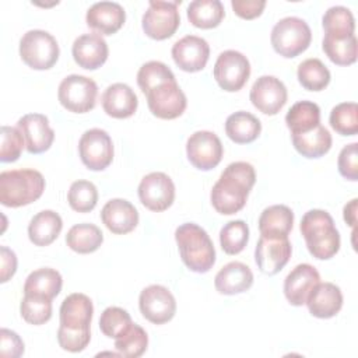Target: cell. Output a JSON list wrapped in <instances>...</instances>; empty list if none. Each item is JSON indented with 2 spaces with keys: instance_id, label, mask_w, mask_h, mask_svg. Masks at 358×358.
<instances>
[{
  "instance_id": "45",
  "label": "cell",
  "mask_w": 358,
  "mask_h": 358,
  "mask_svg": "<svg viewBox=\"0 0 358 358\" xmlns=\"http://www.w3.org/2000/svg\"><path fill=\"white\" fill-rule=\"evenodd\" d=\"M1 143H0V161L14 162L20 158L25 145L24 137L18 127L1 126Z\"/></svg>"
},
{
  "instance_id": "38",
  "label": "cell",
  "mask_w": 358,
  "mask_h": 358,
  "mask_svg": "<svg viewBox=\"0 0 358 358\" xmlns=\"http://www.w3.org/2000/svg\"><path fill=\"white\" fill-rule=\"evenodd\" d=\"M323 52L326 56L338 66H350L357 60V36L348 38H330L324 36L322 42Z\"/></svg>"
},
{
  "instance_id": "28",
  "label": "cell",
  "mask_w": 358,
  "mask_h": 358,
  "mask_svg": "<svg viewBox=\"0 0 358 358\" xmlns=\"http://www.w3.org/2000/svg\"><path fill=\"white\" fill-rule=\"evenodd\" d=\"M62 228V217L52 210H43L35 214L29 221L28 236L34 245L48 246L59 236Z\"/></svg>"
},
{
  "instance_id": "2",
  "label": "cell",
  "mask_w": 358,
  "mask_h": 358,
  "mask_svg": "<svg viewBox=\"0 0 358 358\" xmlns=\"http://www.w3.org/2000/svg\"><path fill=\"white\" fill-rule=\"evenodd\" d=\"M299 229L313 257L327 260L338 252L340 234L334 227L333 217L327 211L319 208L309 210L303 214Z\"/></svg>"
},
{
  "instance_id": "34",
  "label": "cell",
  "mask_w": 358,
  "mask_h": 358,
  "mask_svg": "<svg viewBox=\"0 0 358 358\" xmlns=\"http://www.w3.org/2000/svg\"><path fill=\"white\" fill-rule=\"evenodd\" d=\"M285 123L291 130V134L312 130L320 124V109L312 101H299L294 103L287 112Z\"/></svg>"
},
{
  "instance_id": "14",
  "label": "cell",
  "mask_w": 358,
  "mask_h": 358,
  "mask_svg": "<svg viewBox=\"0 0 358 358\" xmlns=\"http://www.w3.org/2000/svg\"><path fill=\"white\" fill-rule=\"evenodd\" d=\"M138 197L144 207L159 213L169 208L175 200V185L164 172L145 175L138 185Z\"/></svg>"
},
{
  "instance_id": "20",
  "label": "cell",
  "mask_w": 358,
  "mask_h": 358,
  "mask_svg": "<svg viewBox=\"0 0 358 358\" xmlns=\"http://www.w3.org/2000/svg\"><path fill=\"white\" fill-rule=\"evenodd\" d=\"M74 62L87 70L99 69L108 59V43L99 34H83L74 42L71 48Z\"/></svg>"
},
{
  "instance_id": "51",
  "label": "cell",
  "mask_w": 358,
  "mask_h": 358,
  "mask_svg": "<svg viewBox=\"0 0 358 358\" xmlns=\"http://www.w3.org/2000/svg\"><path fill=\"white\" fill-rule=\"evenodd\" d=\"M357 199H352L348 204L344 206V221L350 225L354 227L357 221Z\"/></svg>"
},
{
  "instance_id": "32",
  "label": "cell",
  "mask_w": 358,
  "mask_h": 358,
  "mask_svg": "<svg viewBox=\"0 0 358 358\" xmlns=\"http://www.w3.org/2000/svg\"><path fill=\"white\" fill-rule=\"evenodd\" d=\"M224 15L225 10L220 0H194L187 6V20L197 28H215Z\"/></svg>"
},
{
  "instance_id": "41",
  "label": "cell",
  "mask_w": 358,
  "mask_h": 358,
  "mask_svg": "<svg viewBox=\"0 0 358 358\" xmlns=\"http://www.w3.org/2000/svg\"><path fill=\"white\" fill-rule=\"evenodd\" d=\"M330 126L341 136H355L358 131V105L343 102L330 112Z\"/></svg>"
},
{
  "instance_id": "39",
  "label": "cell",
  "mask_w": 358,
  "mask_h": 358,
  "mask_svg": "<svg viewBox=\"0 0 358 358\" xmlns=\"http://www.w3.org/2000/svg\"><path fill=\"white\" fill-rule=\"evenodd\" d=\"M249 241V227L243 220L227 222L220 231V243L227 255L241 253Z\"/></svg>"
},
{
  "instance_id": "10",
  "label": "cell",
  "mask_w": 358,
  "mask_h": 358,
  "mask_svg": "<svg viewBox=\"0 0 358 358\" xmlns=\"http://www.w3.org/2000/svg\"><path fill=\"white\" fill-rule=\"evenodd\" d=\"M81 162L91 171H103L112 164L113 144L110 136L102 129H90L78 141Z\"/></svg>"
},
{
  "instance_id": "11",
  "label": "cell",
  "mask_w": 358,
  "mask_h": 358,
  "mask_svg": "<svg viewBox=\"0 0 358 358\" xmlns=\"http://www.w3.org/2000/svg\"><path fill=\"white\" fill-rule=\"evenodd\" d=\"M224 148L220 137L208 130H199L190 134L186 143V155L190 164L200 171L215 168L222 159Z\"/></svg>"
},
{
  "instance_id": "9",
  "label": "cell",
  "mask_w": 358,
  "mask_h": 358,
  "mask_svg": "<svg viewBox=\"0 0 358 358\" xmlns=\"http://www.w3.org/2000/svg\"><path fill=\"white\" fill-rule=\"evenodd\" d=\"M250 76L248 57L238 50H224L215 60L214 78L217 84L228 92L239 91Z\"/></svg>"
},
{
  "instance_id": "24",
  "label": "cell",
  "mask_w": 358,
  "mask_h": 358,
  "mask_svg": "<svg viewBox=\"0 0 358 358\" xmlns=\"http://www.w3.org/2000/svg\"><path fill=\"white\" fill-rule=\"evenodd\" d=\"M102 108L106 115L115 119H126L137 110L138 99L136 92L124 83H115L109 85L101 98Z\"/></svg>"
},
{
  "instance_id": "18",
  "label": "cell",
  "mask_w": 358,
  "mask_h": 358,
  "mask_svg": "<svg viewBox=\"0 0 358 358\" xmlns=\"http://www.w3.org/2000/svg\"><path fill=\"white\" fill-rule=\"evenodd\" d=\"M17 127L21 131L25 148L29 154H41L50 148L55 140V131L49 120L42 113H28L18 119Z\"/></svg>"
},
{
  "instance_id": "1",
  "label": "cell",
  "mask_w": 358,
  "mask_h": 358,
  "mask_svg": "<svg viewBox=\"0 0 358 358\" xmlns=\"http://www.w3.org/2000/svg\"><path fill=\"white\" fill-rule=\"evenodd\" d=\"M255 182L256 172L249 162L236 161L229 164L211 189L213 207L224 215L238 213L245 207Z\"/></svg>"
},
{
  "instance_id": "22",
  "label": "cell",
  "mask_w": 358,
  "mask_h": 358,
  "mask_svg": "<svg viewBox=\"0 0 358 358\" xmlns=\"http://www.w3.org/2000/svg\"><path fill=\"white\" fill-rule=\"evenodd\" d=\"M101 218L105 227L116 235L131 232L138 224V213L136 207L124 199L109 200L101 211Z\"/></svg>"
},
{
  "instance_id": "12",
  "label": "cell",
  "mask_w": 358,
  "mask_h": 358,
  "mask_svg": "<svg viewBox=\"0 0 358 358\" xmlns=\"http://www.w3.org/2000/svg\"><path fill=\"white\" fill-rule=\"evenodd\" d=\"M141 315L154 324H164L175 316L176 301L172 292L158 284L145 287L138 296Z\"/></svg>"
},
{
  "instance_id": "15",
  "label": "cell",
  "mask_w": 358,
  "mask_h": 358,
  "mask_svg": "<svg viewBox=\"0 0 358 358\" xmlns=\"http://www.w3.org/2000/svg\"><path fill=\"white\" fill-rule=\"evenodd\" d=\"M252 105L264 115H277L285 105L288 92L284 83L274 76L259 77L249 94Z\"/></svg>"
},
{
  "instance_id": "4",
  "label": "cell",
  "mask_w": 358,
  "mask_h": 358,
  "mask_svg": "<svg viewBox=\"0 0 358 358\" xmlns=\"http://www.w3.org/2000/svg\"><path fill=\"white\" fill-rule=\"evenodd\" d=\"M45 190V179L35 169H13L0 173V203L21 207L38 200Z\"/></svg>"
},
{
  "instance_id": "27",
  "label": "cell",
  "mask_w": 358,
  "mask_h": 358,
  "mask_svg": "<svg viewBox=\"0 0 358 358\" xmlns=\"http://www.w3.org/2000/svg\"><path fill=\"white\" fill-rule=\"evenodd\" d=\"M294 225V213L284 204H274L263 210L259 217V231L262 236L288 238Z\"/></svg>"
},
{
  "instance_id": "47",
  "label": "cell",
  "mask_w": 358,
  "mask_h": 358,
  "mask_svg": "<svg viewBox=\"0 0 358 358\" xmlns=\"http://www.w3.org/2000/svg\"><path fill=\"white\" fill-rule=\"evenodd\" d=\"M337 165H338V172L341 173L343 178L352 182L358 180V144L357 143H351L340 151Z\"/></svg>"
},
{
  "instance_id": "13",
  "label": "cell",
  "mask_w": 358,
  "mask_h": 358,
  "mask_svg": "<svg viewBox=\"0 0 358 358\" xmlns=\"http://www.w3.org/2000/svg\"><path fill=\"white\" fill-rule=\"evenodd\" d=\"M145 96L151 113L159 119H176L187 106L186 95L176 81L157 85Z\"/></svg>"
},
{
  "instance_id": "40",
  "label": "cell",
  "mask_w": 358,
  "mask_h": 358,
  "mask_svg": "<svg viewBox=\"0 0 358 358\" xmlns=\"http://www.w3.org/2000/svg\"><path fill=\"white\" fill-rule=\"evenodd\" d=\"M169 81H176L172 70L165 63L158 60L144 63L137 73V84L144 95L154 87Z\"/></svg>"
},
{
  "instance_id": "43",
  "label": "cell",
  "mask_w": 358,
  "mask_h": 358,
  "mask_svg": "<svg viewBox=\"0 0 358 358\" xmlns=\"http://www.w3.org/2000/svg\"><path fill=\"white\" fill-rule=\"evenodd\" d=\"M20 312L27 323L35 326L43 324L52 317V299L24 294L20 303Z\"/></svg>"
},
{
  "instance_id": "29",
  "label": "cell",
  "mask_w": 358,
  "mask_h": 358,
  "mask_svg": "<svg viewBox=\"0 0 358 358\" xmlns=\"http://www.w3.org/2000/svg\"><path fill=\"white\" fill-rule=\"evenodd\" d=\"M291 137L295 150L305 158L323 157L329 152L333 143L330 131L322 124H317L312 130L303 133L291 134Z\"/></svg>"
},
{
  "instance_id": "26",
  "label": "cell",
  "mask_w": 358,
  "mask_h": 358,
  "mask_svg": "<svg viewBox=\"0 0 358 358\" xmlns=\"http://www.w3.org/2000/svg\"><path fill=\"white\" fill-rule=\"evenodd\" d=\"M253 284V273L245 263L231 262L225 264L214 278L215 289L224 295H235L248 291Z\"/></svg>"
},
{
  "instance_id": "30",
  "label": "cell",
  "mask_w": 358,
  "mask_h": 358,
  "mask_svg": "<svg viewBox=\"0 0 358 358\" xmlns=\"http://www.w3.org/2000/svg\"><path fill=\"white\" fill-rule=\"evenodd\" d=\"M62 285L63 278L60 273L55 268L43 267L29 273L24 284V294L53 299L62 291Z\"/></svg>"
},
{
  "instance_id": "50",
  "label": "cell",
  "mask_w": 358,
  "mask_h": 358,
  "mask_svg": "<svg viewBox=\"0 0 358 358\" xmlns=\"http://www.w3.org/2000/svg\"><path fill=\"white\" fill-rule=\"evenodd\" d=\"M0 259H1V275L0 281L7 282L17 270V256L7 246L0 248Z\"/></svg>"
},
{
  "instance_id": "21",
  "label": "cell",
  "mask_w": 358,
  "mask_h": 358,
  "mask_svg": "<svg viewBox=\"0 0 358 358\" xmlns=\"http://www.w3.org/2000/svg\"><path fill=\"white\" fill-rule=\"evenodd\" d=\"M126 20L124 8L115 1L94 3L85 15L87 25L101 35H112L117 32Z\"/></svg>"
},
{
  "instance_id": "23",
  "label": "cell",
  "mask_w": 358,
  "mask_h": 358,
  "mask_svg": "<svg viewBox=\"0 0 358 358\" xmlns=\"http://www.w3.org/2000/svg\"><path fill=\"white\" fill-rule=\"evenodd\" d=\"M305 303L312 316L330 319L340 312L343 306V294L333 282H317L308 295Z\"/></svg>"
},
{
  "instance_id": "5",
  "label": "cell",
  "mask_w": 358,
  "mask_h": 358,
  "mask_svg": "<svg viewBox=\"0 0 358 358\" xmlns=\"http://www.w3.org/2000/svg\"><path fill=\"white\" fill-rule=\"evenodd\" d=\"M270 39L278 55L295 57L309 48L312 32L305 20L299 17H285L273 27Z\"/></svg>"
},
{
  "instance_id": "8",
  "label": "cell",
  "mask_w": 358,
  "mask_h": 358,
  "mask_svg": "<svg viewBox=\"0 0 358 358\" xmlns=\"http://www.w3.org/2000/svg\"><path fill=\"white\" fill-rule=\"evenodd\" d=\"M180 3V0H151L141 20L144 34L157 41L171 38L180 24V15L178 11V6Z\"/></svg>"
},
{
  "instance_id": "25",
  "label": "cell",
  "mask_w": 358,
  "mask_h": 358,
  "mask_svg": "<svg viewBox=\"0 0 358 358\" xmlns=\"http://www.w3.org/2000/svg\"><path fill=\"white\" fill-rule=\"evenodd\" d=\"M60 326L69 329H90L94 306L92 301L81 292L70 294L60 305Z\"/></svg>"
},
{
  "instance_id": "44",
  "label": "cell",
  "mask_w": 358,
  "mask_h": 358,
  "mask_svg": "<svg viewBox=\"0 0 358 358\" xmlns=\"http://www.w3.org/2000/svg\"><path fill=\"white\" fill-rule=\"evenodd\" d=\"M131 323L129 312L119 306L106 308L99 317V329L109 338L119 337Z\"/></svg>"
},
{
  "instance_id": "7",
  "label": "cell",
  "mask_w": 358,
  "mask_h": 358,
  "mask_svg": "<svg viewBox=\"0 0 358 358\" xmlns=\"http://www.w3.org/2000/svg\"><path fill=\"white\" fill-rule=\"evenodd\" d=\"M96 95V83L90 77L80 74L64 77L57 91V98L62 106L74 113H85L94 109Z\"/></svg>"
},
{
  "instance_id": "33",
  "label": "cell",
  "mask_w": 358,
  "mask_h": 358,
  "mask_svg": "<svg viewBox=\"0 0 358 358\" xmlns=\"http://www.w3.org/2000/svg\"><path fill=\"white\" fill-rule=\"evenodd\" d=\"M103 242V234L102 231L88 222L73 225L67 235H66V243L67 246L81 255L92 253L95 252Z\"/></svg>"
},
{
  "instance_id": "46",
  "label": "cell",
  "mask_w": 358,
  "mask_h": 358,
  "mask_svg": "<svg viewBox=\"0 0 358 358\" xmlns=\"http://www.w3.org/2000/svg\"><path fill=\"white\" fill-rule=\"evenodd\" d=\"M90 329H69L64 326H59L57 343L63 350L69 352H80L85 350V347L90 344Z\"/></svg>"
},
{
  "instance_id": "16",
  "label": "cell",
  "mask_w": 358,
  "mask_h": 358,
  "mask_svg": "<svg viewBox=\"0 0 358 358\" xmlns=\"http://www.w3.org/2000/svg\"><path fill=\"white\" fill-rule=\"evenodd\" d=\"M291 252L292 248L288 238H268L260 235L255 249V262L262 273L274 275L288 263Z\"/></svg>"
},
{
  "instance_id": "35",
  "label": "cell",
  "mask_w": 358,
  "mask_h": 358,
  "mask_svg": "<svg viewBox=\"0 0 358 358\" xmlns=\"http://www.w3.org/2000/svg\"><path fill=\"white\" fill-rule=\"evenodd\" d=\"M324 36L348 38L354 35L355 20L352 13L344 6H333L327 8L322 18Z\"/></svg>"
},
{
  "instance_id": "31",
  "label": "cell",
  "mask_w": 358,
  "mask_h": 358,
  "mask_svg": "<svg viewBox=\"0 0 358 358\" xmlns=\"http://www.w3.org/2000/svg\"><path fill=\"white\" fill-rule=\"evenodd\" d=\"M262 131L260 120L250 112L238 110L227 117L225 133L236 144L255 141Z\"/></svg>"
},
{
  "instance_id": "37",
  "label": "cell",
  "mask_w": 358,
  "mask_h": 358,
  "mask_svg": "<svg viewBox=\"0 0 358 358\" xmlns=\"http://www.w3.org/2000/svg\"><path fill=\"white\" fill-rule=\"evenodd\" d=\"M148 345V337L145 330L131 323L119 337L115 338V348L122 357L138 358L141 357Z\"/></svg>"
},
{
  "instance_id": "3",
  "label": "cell",
  "mask_w": 358,
  "mask_h": 358,
  "mask_svg": "<svg viewBox=\"0 0 358 358\" xmlns=\"http://www.w3.org/2000/svg\"><path fill=\"white\" fill-rule=\"evenodd\" d=\"M175 239L185 266L194 273H207L215 263V249L208 234L193 222H185L175 231Z\"/></svg>"
},
{
  "instance_id": "6",
  "label": "cell",
  "mask_w": 358,
  "mask_h": 358,
  "mask_svg": "<svg viewBox=\"0 0 358 358\" xmlns=\"http://www.w3.org/2000/svg\"><path fill=\"white\" fill-rule=\"evenodd\" d=\"M59 45L55 36L43 29L27 31L20 41V56L34 70H48L59 59Z\"/></svg>"
},
{
  "instance_id": "36",
  "label": "cell",
  "mask_w": 358,
  "mask_h": 358,
  "mask_svg": "<svg viewBox=\"0 0 358 358\" xmlns=\"http://www.w3.org/2000/svg\"><path fill=\"white\" fill-rule=\"evenodd\" d=\"M296 77L308 91H322L330 83V71L319 59H306L298 66Z\"/></svg>"
},
{
  "instance_id": "19",
  "label": "cell",
  "mask_w": 358,
  "mask_h": 358,
  "mask_svg": "<svg viewBox=\"0 0 358 358\" xmlns=\"http://www.w3.org/2000/svg\"><path fill=\"white\" fill-rule=\"evenodd\" d=\"M317 282H320V275L312 264H298L284 280V295L291 305L302 306Z\"/></svg>"
},
{
  "instance_id": "17",
  "label": "cell",
  "mask_w": 358,
  "mask_h": 358,
  "mask_svg": "<svg viewBox=\"0 0 358 358\" xmlns=\"http://www.w3.org/2000/svg\"><path fill=\"white\" fill-rule=\"evenodd\" d=\"M210 56L207 41L197 35H186L172 46V57L176 66L187 73H196L206 67Z\"/></svg>"
},
{
  "instance_id": "48",
  "label": "cell",
  "mask_w": 358,
  "mask_h": 358,
  "mask_svg": "<svg viewBox=\"0 0 358 358\" xmlns=\"http://www.w3.org/2000/svg\"><path fill=\"white\" fill-rule=\"evenodd\" d=\"M0 355L1 357H21L24 352V343L15 331L1 329L0 331Z\"/></svg>"
},
{
  "instance_id": "49",
  "label": "cell",
  "mask_w": 358,
  "mask_h": 358,
  "mask_svg": "<svg viewBox=\"0 0 358 358\" xmlns=\"http://www.w3.org/2000/svg\"><path fill=\"white\" fill-rule=\"evenodd\" d=\"M231 6L235 14L245 20H253L262 14L266 7L264 0H232Z\"/></svg>"
},
{
  "instance_id": "42",
  "label": "cell",
  "mask_w": 358,
  "mask_h": 358,
  "mask_svg": "<svg viewBox=\"0 0 358 358\" xmlns=\"http://www.w3.org/2000/svg\"><path fill=\"white\" fill-rule=\"evenodd\" d=\"M67 201L74 211L88 213L96 206L98 190L95 185L90 180H76L69 189Z\"/></svg>"
}]
</instances>
